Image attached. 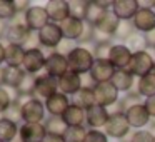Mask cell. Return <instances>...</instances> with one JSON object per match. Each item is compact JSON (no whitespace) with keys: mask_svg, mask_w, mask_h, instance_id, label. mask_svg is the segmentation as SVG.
Here are the masks:
<instances>
[{"mask_svg":"<svg viewBox=\"0 0 155 142\" xmlns=\"http://www.w3.org/2000/svg\"><path fill=\"white\" fill-rule=\"evenodd\" d=\"M68 60V70L75 72L78 75H85L92 70V65L95 62V55L85 45H77L70 54L67 55Z\"/></svg>","mask_w":155,"mask_h":142,"instance_id":"6da1fadb","label":"cell"},{"mask_svg":"<svg viewBox=\"0 0 155 142\" xmlns=\"http://www.w3.org/2000/svg\"><path fill=\"white\" fill-rule=\"evenodd\" d=\"M20 115H22V120L25 124H44L45 117H47V110H45L44 100H40L37 97L22 99Z\"/></svg>","mask_w":155,"mask_h":142,"instance_id":"7a4b0ae2","label":"cell"},{"mask_svg":"<svg viewBox=\"0 0 155 142\" xmlns=\"http://www.w3.org/2000/svg\"><path fill=\"white\" fill-rule=\"evenodd\" d=\"M153 64H155V59L148 50L135 52V54L132 55V60H130V64H128L127 70L130 72L135 79H140V77H145V75L152 74Z\"/></svg>","mask_w":155,"mask_h":142,"instance_id":"3957f363","label":"cell"},{"mask_svg":"<svg viewBox=\"0 0 155 142\" xmlns=\"http://www.w3.org/2000/svg\"><path fill=\"white\" fill-rule=\"evenodd\" d=\"M104 132L108 135V139H115V140L122 142L132 132V127L125 114H110V119L104 127Z\"/></svg>","mask_w":155,"mask_h":142,"instance_id":"277c9868","label":"cell"},{"mask_svg":"<svg viewBox=\"0 0 155 142\" xmlns=\"http://www.w3.org/2000/svg\"><path fill=\"white\" fill-rule=\"evenodd\" d=\"M95 94V104L102 105V107H114L120 99V92L115 89L112 82H104V84H97L94 89Z\"/></svg>","mask_w":155,"mask_h":142,"instance_id":"5b68a950","label":"cell"},{"mask_svg":"<svg viewBox=\"0 0 155 142\" xmlns=\"http://www.w3.org/2000/svg\"><path fill=\"white\" fill-rule=\"evenodd\" d=\"M68 72V60L67 55L60 54V52H50L47 55V62H45V74L50 75L54 79H60Z\"/></svg>","mask_w":155,"mask_h":142,"instance_id":"8992f818","label":"cell"},{"mask_svg":"<svg viewBox=\"0 0 155 142\" xmlns=\"http://www.w3.org/2000/svg\"><path fill=\"white\" fill-rule=\"evenodd\" d=\"M47 24H50L48 14L45 7L42 5H32L25 14V25L28 27L30 32H40Z\"/></svg>","mask_w":155,"mask_h":142,"instance_id":"52a82bcc","label":"cell"},{"mask_svg":"<svg viewBox=\"0 0 155 142\" xmlns=\"http://www.w3.org/2000/svg\"><path fill=\"white\" fill-rule=\"evenodd\" d=\"M38 40H40L42 47H47V49H57L58 45L62 44L64 40V34H62V29L60 24H47L40 32H38Z\"/></svg>","mask_w":155,"mask_h":142,"instance_id":"ba28073f","label":"cell"},{"mask_svg":"<svg viewBox=\"0 0 155 142\" xmlns=\"http://www.w3.org/2000/svg\"><path fill=\"white\" fill-rule=\"evenodd\" d=\"M87 119H85V127L87 129H104L107 125L108 119H110V112L107 107L102 105H92L90 109H87Z\"/></svg>","mask_w":155,"mask_h":142,"instance_id":"9c48e42d","label":"cell"},{"mask_svg":"<svg viewBox=\"0 0 155 142\" xmlns=\"http://www.w3.org/2000/svg\"><path fill=\"white\" fill-rule=\"evenodd\" d=\"M45 62H47V55L40 50V49H34V50H25V57H24V69L27 74H38L40 70L45 69Z\"/></svg>","mask_w":155,"mask_h":142,"instance_id":"30bf717a","label":"cell"},{"mask_svg":"<svg viewBox=\"0 0 155 142\" xmlns=\"http://www.w3.org/2000/svg\"><path fill=\"white\" fill-rule=\"evenodd\" d=\"M125 117H127L130 127L135 129V130L148 127V124H150V120H152L150 114L147 112V109H145L143 104H137V105H134V107H130L125 112Z\"/></svg>","mask_w":155,"mask_h":142,"instance_id":"8fae6325","label":"cell"},{"mask_svg":"<svg viewBox=\"0 0 155 142\" xmlns=\"http://www.w3.org/2000/svg\"><path fill=\"white\" fill-rule=\"evenodd\" d=\"M132 55H134V52H132L127 45L122 44V42H117V44H114V47H112V50H110L108 62L115 67V70L127 69L128 64H130V60H132Z\"/></svg>","mask_w":155,"mask_h":142,"instance_id":"7c38bea8","label":"cell"},{"mask_svg":"<svg viewBox=\"0 0 155 142\" xmlns=\"http://www.w3.org/2000/svg\"><path fill=\"white\" fill-rule=\"evenodd\" d=\"M44 104H45V110H47L48 115H52V117H62L65 114V110L70 107L72 100L68 95L62 94V92H57L52 97H48Z\"/></svg>","mask_w":155,"mask_h":142,"instance_id":"4fadbf2b","label":"cell"},{"mask_svg":"<svg viewBox=\"0 0 155 142\" xmlns=\"http://www.w3.org/2000/svg\"><path fill=\"white\" fill-rule=\"evenodd\" d=\"M45 10L48 14V19L54 24H62L70 17V7L67 0H48L45 4Z\"/></svg>","mask_w":155,"mask_h":142,"instance_id":"5bb4252c","label":"cell"},{"mask_svg":"<svg viewBox=\"0 0 155 142\" xmlns=\"http://www.w3.org/2000/svg\"><path fill=\"white\" fill-rule=\"evenodd\" d=\"M58 92V79H54L50 75H38L37 84H35V97L40 100H47L54 94Z\"/></svg>","mask_w":155,"mask_h":142,"instance_id":"9a60e30c","label":"cell"},{"mask_svg":"<svg viewBox=\"0 0 155 142\" xmlns=\"http://www.w3.org/2000/svg\"><path fill=\"white\" fill-rule=\"evenodd\" d=\"M135 30L140 34H148V32L155 30V12L153 8H143L140 7V10L137 12L134 19H132Z\"/></svg>","mask_w":155,"mask_h":142,"instance_id":"2e32d148","label":"cell"},{"mask_svg":"<svg viewBox=\"0 0 155 142\" xmlns=\"http://www.w3.org/2000/svg\"><path fill=\"white\" fill-rule=\"evenodd\" d=\"M140 10L138 0H114L112 12L117 15L118 20H132Z\"/></svg>","mask_w":155,"mask_h":142,"instance_id":"e0dca14e","label":"cell"},{"mask_svg":"<svg viewBox=\"0 0 155 142\" xmlns=\"http://www.w3.org/2000/svg\"><path fill=\"white\" fill-rule=\"evenodd\" d=\"M90 77L94 79L95 84H104V82H110L115 74V67L108 60H102V59H95L92 70L88 72Z\"/></svg>","mask_w":155,"mask_h":142,"instance_id":"ac0fdd59","label":"cell"},{"mask_svg":"<svg viewBox=\"0 0 155 142\" xmlns=\"http://www.w3.org/2000/svg\"><path fill=\"white\" fill-rule=\"evenodd\" d=\"M47 135V129L44 124H22L18 127L20 142H44Z\"/></svg>","mask_w":155,"mask_h":142,"instance_id":"d6986e66","label":"cell"},{"mask_svg":"<svg viewBox=\"0 0 155 142\" xmlns=\"http://www.w3.org/2000/svg\"><path fill=\"white\" fill-rule=\"evenodd\" d=\"M118 24H120V20L117 19V15L112 10H107L104 17L98 20V24L95 25V29H97L98 35H104V39H112L117 32ZM98 35H97V40H98Z\"/></svg>","mask_w":155,"mask_h":142,"instance_id":"ffe728a7","label":"cell"},{"mask_svg":"<svg viewBox=\"0 0 155 142\" xmlns=\"http://www.w3.org/2000/svg\"><path fill=\"white\" fill-rule=\"evenodd\" d=\"M80 89H82V75L75 74V72L68 70L65 75H62L58 79V92L68 95V97H74Z\"/></svg>","mask_w":155,"mask_h":142,"instance_id":"44dd1931","label":"cell"},{"mask_svg":"<svg viewBox=\"0 0 155 142\" xmlns=\"http://www.w3.org/2000/svg\"><path fill=\"white\" fill-rule=\"evenodd\" d=\"M110 82L115 85V89H117V90L120 92L122 95H124V94H128V92H132V90L135 89V84H137L135 77L127 70V69L115 70V74H114V77H112Z\"/></svg>","mask_w":155,"mask_h":142,"instance_id":"7402d4cb","label":"cell"},{"mask_svg":"<svg viewBox=\"0 0 155 142\" xmlns=\"http://www.w3.org/2000/svg\"><path fill=\"white\" fill-rule=\"evenodd\" d=\"M32 32L28 30V27L25 24H15L12 22L7 29V34H5V39H7L8 44H14V45H22L24 47L25 42L28 40Z\"/></svg>","mask_w":155,"mask_h":142,"instance_id":"603a6c76","label":"cell"},{"mask_svg":"<svg viewBox=\"0 0 155 142\" xmlns=\"http://www.w3.org/2000/svg\"><path fill=\"white\" fill-rule=\"evenodd\" d=\"M60 29H62V34H64L65 40H70L77 44L82 37V32H84V22L68 17L65 22L60 24Z\"/></svg>","mask_w":155,"mask_h":142,"instance_id":"cb8c5ba5","label":"cell"},{"mask_svg":"<svg viewBox=\"0 0 155 142\" xmlns=\"http://www.w3.org/2000/svg\"><path fill=\"white\" fill-rule=\"evenodd\" d=\"M64 122L67 124V127H82L85 125V119H87V112L82 107L75 104H70V107L65 110V114L62 115Z\"/></svg>","mask_w":155,"mask_h":142,"instance_id":"d4e9b609","label":"cell"},{"mask_svg":"<svg viewBox=\"0 0 155 142\" xmlns=\"http://www.w3.org/2000/svg\"><path fill=\"white\" fill-rule=\"evenodd\" d=\"M25 57V49L22 45L8 44L5 47V64L7 67H22Z\"/></svg>","mask_w":155,"mask_h":142,"instance_id":"484cf974","label":"cell"},{"mask_svg":"<svg viewBox=\"0 0 155 142\" xmlns=\"http://www.w3.org/2000/svg\"><path fill=\"white\" fill-rule=\"evenodd\" d=\"M35 84H37V75L25 74V77L22 79V82L18 84V87L15 89L17 97H22V99L35 97Z\"/></svg>","mask_w":155,"mask_h":142,"instance_id":"4316f807","label":"cell"},{"mask_svg":"<svg viewBox=\"0 0 155 142\" xmlns=\"http://www.w3.org/2000/svg\"><path fill=\"white\" fill-rule=\"evenodd\" d=\"M135 90L145 99L148 97H153L155 95V75L153 74H148L145 77L137 79V84H135Z\"/></svg>","mask_w":155,"mask_h":142,"instance_id":"83f0119b","label":"cell"},{"mask_svg":"<svg viewBox=\"0 0 155 142\" xmlns=\"http://www.w3.org/2000/svg\"><path fill=\"white\" fill-rule=\"evenodd\" d=\"M25 74H27V72L22 67H7V65H5L4 85H7V87H10L15 90V89L18 87V84L22 82V79L25 77Z\"/></svg>","mask_w":155,"mask_h":142,"instance_id":"f1b7e54d","label":"cell"},{"mask_svg":"<svg viewBox=\"0 0 155 142\" xmlns=\"http://www.w3.org/2000/svg\"><path fill=\"white\" fill-rule=\"evenodd\" d=\"M72 104L82 107L84 110L90 109L92 105H95V94H94V89H85L82 87L77 94L72 97Z\"/></svg>","mask_w":155,"mask_h":142,"instance_id":"f546056e","label":"cell"},{"mask_svg":"<svg viewBox=\"0 0 155 142\" xmlns=\"http://www.w3.org/2000/svg\"><path fill=\"white\" fill-rule=\"evenodd\" d=\"M18 127H20V125L12 122L10 119L2 117L0 119V140L2 142H12L18 135Z\"/></svg>","mask_w":155,"mask_h":142,"instance_id":"4dcf8cb0","label":"cell"},{"mask_svg":"<svg viewBox=\"0 0 155 142\" xmlns=\"http://www.w3.org/2000/svg\"><path fill=\"white\" fill-rule=\"evenodd\" d=\"M114 47V42L110 39H98L94 45H92V52H94L95 59H102V60H108L110 57V50Z\"/></svg>","mask_w":155,"mask_h":142,"instance_id":"1f68e13d","label":"cell"},{"mask_svg":"<svg viewBox=\"0 0 155 142\" xmlns=\"http://www.w3.org/2000/svg\"><path fill=\"white\" fill-rule=\"evenodd\" d=\"M45 129H47V134H57V135H64L67 130V124L64 122L62 117H52L48 115L44 122Z\"/></svg>","mask_w":155,"mask_h":142,"instance_id":"d6a6232c","label":"cell"},{"mask_svg":"<svg viewBox=\"0 0 155 142\" xmlns=\"http://www.w3.org/2000/svg\"><path fill=\"white\" fill-rule=\"evenodd\" d=\"M135 32H137V30H135L132 20H120V24H118V27H117V32H115L114 39H117V40H120L122 44H125V42H127L128 39L135 34Z\"/></svg>","mask_w":155,"mask_h":142,"instance_id":"836d02e7","label":"cell"},{"mask_svg":"<svg viewBox=\"0 0 155 142\" xmlns=\"http://www.w3.org/2000/svg\"><path fill=\"white\" fill-rule=\"evenodd\" d=\"M128 49L132 52H143V50H148V44H147V39H145V34H140V32H135L127 42H125Z\"/></svg>","mask_w":155,"mask_h":142,"instance_id":"e575fe53","label":"cell"},{"mask_svg":"<svg viewBox=\"0 0 155 142\" xmlns=\"http://www.w3.org/2000/svg\"><path fill=\"white\" fill-rule=\"evenodd\" d=\"M68 7H70V17L72 19L85 22L88 2H84V0H72V2H68Z\"/></svg>","mask_w":155,"mask_h":142,"instance_id":"d590c367","label":"cell"},{"mask_svg":"<svg viewBox=\"0 0 155 142\" xmlns=\"http://www.w3.org/2000/svg\"><path fill=\"white\" fill-rule=\"evenodd\" d=\"M18 15L15 0H0V19L2 20H14Z\"/></svg>","mask_w":155,"mask_h":142,"instance_id":"8d00e7d4","label":"cell"},{"mask_svg":"<svg viewBox=\"0 0 155 142\" xmlns=\"http://www.w3.org/2000/svg\"><path fill=\"white\" fill-rule=\"evenodd\" d=\"M105 12H107V10H104V8H102L97 2H88L85 22H88V24H92V25H97L98 20H100V19L105 15Z\"/></svg>","mask_w":155,"mask_h":142,"instance_id":"74e56055","label":"cell"},{"mask_svg":"<svg viewBox=\"0 0 155 142\" xmlns=\"http://www.w3.org/2000/svg\"><path fill=\"white\" fill-rule=\"evenodd\" d=\"M97 29H95V25L88 24V22H84V32H82V37L80 40L77 42V45H85L87 47L88 44L94 45L95 42H97Z\"/></svg>","mask_w":155,"mask_h":142,"instance_id":"f35d334b","label":"cell"},{"mask_svg":"<svg viewBox=\"0 0 155 142\" xmlns=\"http://www.w3.org/2000/svg\"><path fill=\"white\" fill-rule=\"evenodd\" d=\"M87 130L88 129L85 125H82V127H67L64 139H65V142H84Z\"/></svg>","mask_w":155,"mask_h":142,"instance_id":"ab89813d","label":"cell"},{"mask_svg":"<svg viewBox=\"0 0 155 142\" xmlns=\"http://www.w3.org/2000/svg\"><path fill=\"white\" fill-rule=\"evenodd\" d=\"M20 110H22V99L20 97H15L14 102H12V105L8 107V110L4 114V117L5 119H10L12 122H15V124H17L18 120H22Z\"/></svg>","mask_w":155,"mask_h":142,"instance_id":"60d3db41","label":"cell"},{"mask_svg":"<svg viewBox=\"0 0 155 142\" xmlns=\"http://www.w3.org/2000/svg\"><path fill=\"white\" fill-rule=\"evenodd\" d=\"M155 134H152L148 129H140V130H134L130 134V142H153Z\"/></svg>","mask_w":155,"mask_h":142,"instance_id":"b9f144b4","label":"cell"},{"mask_svg":"<svg viewBox=\"0 0 155 142\" xmlns=\"http://www.w3.org/2000/svg\"><path fill=\"white\" fill-rule=\"evenodd\" d=\"M84 142H108V135L98 129H88Z\"/></svg>","mask_w":155,"mask_h":142,"instance_id":"7bdbcfd3","label":"cell"},{"mask_svg":"<svg viewBox=\"0 0 155 142\" xmlns=\"http://www.w3.org/2000/svg\"><path fill=\"white\" fill-rule=\"evenodd\" d=\"M12 102H14V99L10 97L8 90L4 87H0V114H5L8 110V107L12 105Z\"/></svg>","mask_w":155,"mask_h":142,"instance_id":"ee69618b","label":"cell"},{"mask_svg":"<svg viewBox=\"0 0 155 142\" xmlns=\"http://www.w3.org/2000/svg\"><path fill=\"white\" fill-rule=\"evenodd\" d=\"M143 105H145V109H147V112L150 114V117L155 119V95H153V97L145 99V100H143Z\"/></svg>","mask_w":155,"mask_h":142,"instance_id":"f6af8a7d","label":"cell"},{"mask_svg":"<svg viewBox=\"0 0 155 142\" xmlns=\"http://www.w3.org/2000/svg\"><path fill=\"white\" fill-rule=\"evenodd\" d=\"M15 7H17V12L20 15H25L32 5H30V2H27V0H24V2H22V0H15Z\"/></svg>","mask_w":155,"mask_h":142,"instance_id":"bcb514c9","label":"cell"},{"mask_svg":"<svg viewBox=\"0 0 155 142\" xmlns=\"http://www.w3.org/2000/svg\"><path fill=\"white\" fill-rule=\"evenodd\" d=\"M44 142H65L64 135H57V134H47L44 139Z\"/></svg>","mask_w":155,"mask_h":142,"instance_id":"7dc6e473","label":"cell"},{"mask_svg":"<svg viewBox=\"0 0 155 142\" xmlns=\"http://www.w3.org/2000/svg\"><path fill=\"white\" fill-rule=\"evenodd\" d=\"M145 39H147V44H148V49H155V30L145 34Z\"/></svg>","mask_w":155,"mask_h":142,"instance_id":"c3c4849f","label":"cell"},{"mask_svg":"<svg viewBox=\"0 0 155 142\" xmlns=\"http://www.w3.org/2000/svg\"><path fill=\"white\" fill-rule=\"evenodd\" d=\"M7 29H8V24L5 20H2V19H0V39H5Z\"/></svg>","mask_w":155,"mask_h":142,"instance_id":"681fc988","label":"cell"},{"mask_svg":"<svg viewBox=\"0 0 155 142\" xmlns=\"http://www.w3.org/2000/svg\"><path fill=\"white\" fill-rule=\"evenodd\" d=\"M4 62H5V45L0 42V67H2Z\"/></svg>","mask_w":155,"mask_h":142,"instance_id":"f907efd6","label":"cell"},{"mask_svg":"<svg viewBox=\"0 0 155 142\" xmlns=\"http://www.w3.org/2000/svg\"><path fill=\"white\" fill-rule=\"evenodd\" d=\"M148 130H150L152 134H155V119L150 120V124H148Z\"/></svg>","mask_w":155,"mask_h":142,"instance_id":"816d5d0a","label":"cell"},{"mask_svg":"<svg viewBox=\"0 0 155 142\" xmlns=\"http://www.w3.org/2000/svg\"><path fill=\"white\" fill-rule=\"evenodd\" d=\"M4 72H5V67H0V87L4 85Z\"/></svg>","mask_w":155,"mask_h":142,"instance_id":"f5cc1de1","label":"cell"},{"mask_svg":"<svg viewBox=\"0 0 155 142\" xmlns=\"http://www.w3.org/2000/svg\"><path fill=\"white\" fill-rule=\"evenodd\" d=\"M152 74H153V75H155V64H153V70H152Z\"/></svg>","mask_w":155,"mask_h":142,"instance_id":"db71d44e","label":"cell"},{"mask_svg":"<svg viewBox=\"0 0 155 142\" xmlns=\"http://www.w3.org/2000/svg\"><path fill=\"white\" fill-rule=\"evenodd\" d=\"M122 142H130V140H122Z\"/></svg>","mask_w":155,"mask_h":142,"instance_id":"11a10c76","label":"cell"},{"mask_svg":"<svg viewBox=\"0 0 155 142\" xmlns=\"http://www.w3.org/2000/svg\"><path fill=\"white\" fill-rule=\"evenodd\" d=\"M153 12H155V5H153Z\"/></svg>","mask_w":155,"mask_h":142,"instance_id":"9f6ffc18","label":"cell"},{"mask_svg":"<svg viewBox=\"0 0 155 142\" xmlns=\"http://www.w3.org/2000/svg\"><path fill=\"white\" fill-rule=\"evenodd\" d=\"M153 142H155V139H153Z\"/></svg>","mask_w":155,"mask_h":142,"instance_id":"6f0895ef","label":"cell"},{"mask_svg":"<svg viewBox=\"0 0 155 142\" xmlns=\"http://www.w3.org/2000/svg\"><path fill=\"white\" fill-rule=\"evenodd\" d=\"M153 50H155V49H153Z\"/></svg>","mask_w":155,"mask_h":142,"instance_id":"680465c9","label":"cell"},{"mask_svg":"<svg viewBox=\"0 0 155 142\" xmlns=\"http://www.w3.org/2000/svg\"><path fill=\"white\" fill-rule=\"evenodd\" d=\"M0 142H2V140H0Z\"/></svg>","mask_w":155,"mask_h":142,"instance_id":"91938a15","label":"cell"}]
</instances>
